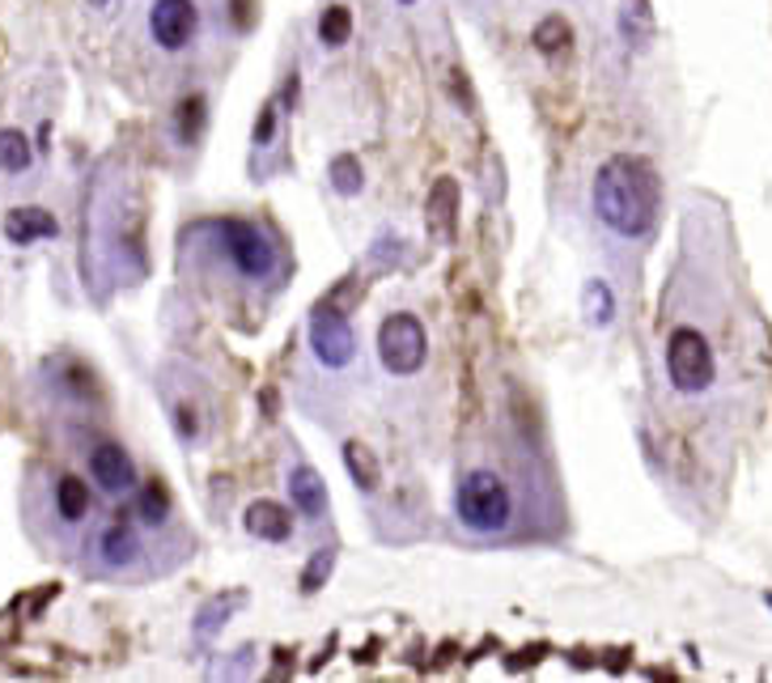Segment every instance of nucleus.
I'll return each instance as SVG.
<instances>
[{"instance_id": "obj_1", "label": "nucleus", "mask_w": 772, "mask_h": 683, "mask_svg": "<svg viewBox=\"0 0 772 683\" xmlns=\"http://www.w3.org/2000/svg\"><path fill=\"white\" fill-rule=\"evenodd\" d=\"M590 200H594V213H599V221H603L611 234L636 243L658 221V200H662L658 174L650 170V162H641L633 153H615V158H607L594 170Z\"/></svg>"}, {"instance_id": "obj_2", "label": "nucleus", "mask_w": 772, "mask_h": 683, "mask_svg": "<svg viewBox=\"0 0 772 683\" xmlns=\"http://www.w3.org/2000/svg\"><path fill=\"white\" fill-rule=\"evenodd\" d=\"M454 514L459 522L475 531V535H496L510 526V514H514V497H510V484L496 476V471H484L475 467L459 480V492H454Z\"/></svg>"}, {"instance_id": "obj_3", "label": "nucleus", "mask_w": 772, "mask_h": 683, "mask_svg": "<svg viewBox=\"0 0 772 683\" xmlns=\"http://www.w3.org/2000/svg\"><path fill=\"white\" fill-rule=\"evenodd\" d=\"M429 356V335H425V323L399 310V314H386L383 328H378V361H383L386 374L395 378H408L425 365Z\"/></svg>"}, {"instance_id": "obj_4", "label": "nucleus", "mask_w": 772, "mask_h": 683, "mask_svg": "<svg viewBox=\"0 0 772 683\" xmlns=\"http://www.w3.org/2000/svg\"><path fill=\"white\" fill-rule=\"evenodd\" d=\"M666 370H671V383L684 395H700L714 386V349L709 340L696 328L671 331V344H666Z\"/></svg>"}, {"instance_id": "obj_5", "label": "nucleus", "mask_w": 772, "mask_h": 683, "mask_svg": "<svg viewBox=\"0 0 772 683\" xmlns=\"http://www.w3.org/2000/svg\"><path fill=\"white\" fill-rule=\"evenodd\" d=\"M305 340H310V353L319 356L328 370H344L353 356H357V340H353V328L349 319L331 306V301H319L310 310V323H305Z\"/></svg>"}, {"instance_id": "obj_6", "label": "nucleus", "mask_w": 772, "mask_h": 683, "mask_svg": "<svg viewBox=\"0 0 772 683\" xmlns=\"http://www.w3.org/2000/svg\"><path fill=\"white\" fill-rule=\"evenodd\" d=\"M225 234V250H229V259H234V268L250 280H264V276L276 268V246L268 243V234H259L255 225H243V221H225L221 225Z\"/></svg>"}, {"instance_id": "obj_7", "label": "nucleus", "mask_w": 772, "mask_h": 683, "mask_svg": "<svg viewBox=\"0 0 772 683\" xmlns=\"http://www.w3.org/2000/svg\"><path fill=\"white\" fill-rule=\"evenodd\" d=\"M200 30V9L195 0H153L149 9V34L162 52H183Z\"/></svg>"}, {"instance_id": "obj_8", "label": "nucleus", "mask_w": 772, "mask_h": 683, "mask_svg": "<svg viewBox=\"0 0 772 683\" xmlns=\"http://www.w3.org/2000/svg\"><path fill=\"white\" fill-rule=\"evenodd\" d=\"M89 471H94L98 489L110 492V497L137 489V463H132V455H128L119 441H107V438L98 441V446L89 450Z\"/></svg>"}, {"instance_id": "obj_9", "label": "nucleus", "mask_w": 772, "mask_h": 683, "mask_svg": "<svg viewBox=\"0 0 772 683\" xmlns=\"http://www.w3.org/2000/svg\"><path fill=\"white\" fill-rule=\"evenodd\" d=\"M60 234V221L39 209V204H18L4 213V238L13 246H34V243H52Z\"/></svg>"}, {"instance_id": "obj_10", "label": "nucleus", "mask_w": 772, "mask_h": 683, "mask_svg": "<svg viewBox=\"0 0 772 683\" xmlns=\"http://www.w3.org/2000/svg\"><path fill=\"white\" fill-rule=\"evenodd\" d=\"M243 526H247L250 540H264V544H289L293 540V514L280 501H250Z\"/></svg>"}, {"instance_id": "obj_11", "label": "nucleus", "mask_w": 772, "mask_h": 683, "mask_svg": "<svg viewBox=\"0 0 772 683\" xmlns=\"http://www.w3.org/2000/svg\"><path fill=\"white\" fill-rule=\"evenodd\" d=\"M98 561L107 569H132L140 561V535L128 522H110L98 531Z\"/></svg>"}, {"instance_id": "obj_12", "label": "nucleus", "mask_w": 772, "mask_h": 683, "mask_svg": "<svg viewBox=\"0 0 772 683\" xmlns=\"http://www.w3.org/2000/svg\"><path fill=\"white\" fill-rule=\"evenodd\" d=\"M289 497H293V505L302 510L305 519H323V514H328V501H331L328 484H323V476L310 463L289 471Z\"/></svg>"}, {"instance_id": "obj_13", "label": "nucleus", "mask_w": 772, "mask_h": 683, "mask_svg": "<svg viewBox=\"0 0 772 683\" xmlns=\"http://www.w3.org/2000/svg\"><path fill=\"white\" fill-rule=\"evenodd\" d=\"M620 39L633 52L650 47V39H654V9H650V0H624L620 4Z\"/></svg>"}, {"instance_id": "obj_14", "label": "nucleus", "mask_w": 772, "mask_h": 683, "mask_svg": "<svg viewBox=\"0 0 772 683\" xmlns=\"http://www.w3.org/2000/svg\"><path fill=\"white\" fill-rule=\"evenodd\" d=\"M340 459H344V471L353 476V484L361 492H374L378 489V480H383V467H378V455L365 446V441H344V450H340Z\"/></svg>"}, {"instance_id": "obj_15", "label": "nucleus", "mask_w": 772, "mask_h": 683, "mask_svg": "<svg viewBox=\"0 0 772 683\" xmlns=\"http://www.w3.org/2000/svg\"><path fill=\"white\" fill-rule=\"evenodd\" d=\"M89 505H94V497H89V484H85L82 476H60L55 480V514L64 522H82L89 514Z\"/></svg>"}, {"instance_id": "obj_16", "label": "nucleus", "mask_w": 772, "mask_h": 683, "mask_svg": "<svg viewBox=\"0 0 772 683\" xmlns=\"http://www.w3.org/2000/svg\"><path fill=\"white\" fill-rule=\"evenodd\" d=\"M454 213H459V183L454 179H438L433 195H429V225L438 238L454 234Z\"/></svg>"}, {"instance_id": "obj_17", "label": "nucleus", "mask_w": 772, "mask_h": 683, "mask_svg": "<svg viewBox=\"0 0 772 683\" xmlns=\"http://www.w3.org/2000/svg\"><path fill=\"white\" fill-rule=\"evenodd\" d=\"M30 166H34V149H30L26 132L0 128V174H26Z\"/></svg>"}, {"instance_id": "obj_18", "label": "nucleus", "mask_w": 772, "mask_h": 683, "mask_svg": "<svg viewBox=\"0 0 772 683\" xmlns=\"http://www.w3.org/2000/svg\"><path fill=\"white\" fill-rule=\"evenodd\" d=\"M328 179H331V188H335L340 195H361V192H365V170H361V162L353 158V153L331 158Z\"/></svg>"}, {"instance_id": "obj_19", "label": "nucleus", "mask_w": 772, "mask_h": 683, "mask_svg": "<svg viewBox=\"0 0 772 683\" xmlns=\"http://www.w3.org/2000/svg\"><path fill=\"white\" fill-rule=\"evenodd\" d=\"M530 39H535V47H539L544 55H560V52H569V43H573V30H569V22H565V18H556V13H551V18H544V22L535 26V34H530Z\"/></svg>"}, {"instance_id": "obj_20", "label": "nucleus", "mask_w": 772, "mask_h": 683, "mask_svg": "<svg viewBox=\"0 0 772 683\" xmlns=\"http://www.w3.org/2000/svg\"><path fill=\"white\" fill-rule=\"evenodd\" d=\"M132 505H137L140 526H162V522L170 519V497H165L162 484H144Z\"/></svg>"}, {"instance_id": "obj_21", "label": "nucleus", "mask_w": 772, "mask_h": 683, "mask_svg": "<svg viewBox=\"0 0 772 683\" xmlns=\"http://www.w3.org/2000/svg\"><path fill=\"white\" fill-rule=\"evenodd\" d=\"M349 34H353V13H349L344 4H328L323 18H319V39H323V47H344Z\"/></svg>"}, {"instance_id": "obj_22", "label": "nucleus", "mask_w": 772, "mask_h": 683, "mask_svg": "<svg viewBox=\"0 0 772 683\" xmlns=\"http://www.w3.org/2000/svg\"><path fill=\"white\" fill-rule=\"evenodd\" d=\"M581 306H586V314H590L594 328H607V323L615 319V298H611V289H607L603 280H586Z\"/></svg>"}, {"instance_id": "obj_23", "label": "nucleus", "mask_w": 772, "mask_h": 683, "mask_svg": "<svg viewBox=\"0 0 772 683\" xmlns=\"http://www.w3.org/2000/svg\"><path fill=\"white\" fill-rule=\"evenodd\" d=\"M331 569H335V547H328V552H319L310 565H305V577H302V590L310 595V590H319L323 581L331 577Z\"/></svg>"}, {"instance_id": "obj_24", "label": "nucleus", "mask_w": 772, "mask_h": 683, "mask_svg": "<svg viewBox=\"0 0 772 683\" xmlns=\"http://www.w3.org/2000/svg\"><path fill=\"white\" fill-rule=\"evenodd\" d=\"M200 132V98H187L183 103V140H195Z\"/></svg>"}, {"instance_id": "obj_25", "label": "nucleus", "mask_w": 772, "mask_h": 683, "mask_svg": "<svg viewBox=\"0 0 772 683\" xmlns=\"http://www.w3.org/2000/svg\"><path fill=\"white\" fill-rule=\"evenodd\" d=\"M272 115H276V107H268L264 110V119H259V128H255V140H259V145L272 140Z\"/></svg>"}, {"instance_id": "obj_26", "label": "nucleus", "mask_w": 772, "mask_h": 683, "mask_svg": "<svg viewBox=\"0 0 772 683\" xmlns=\"http://www.w3.org/2000/svg\"><path fill=\"white\" fill-rule=\"evenodd\" d=\"M85 4H89V9H115L119 0H85Z\"/></svg>"}, {"instance_id": "obj_27", "label": "nucleus", "mask_w": 772, "mask_h": 683, "mask_svg": "<svg viewBox=\"0 0 772 683\" xmlns=\"http://www.w3.org/2000/svg\"><path fill=\"white\" fill-rule=\"evenodd\" d=\"M404 4H412V0H404Z\"/></svg>"}]
</instances>
